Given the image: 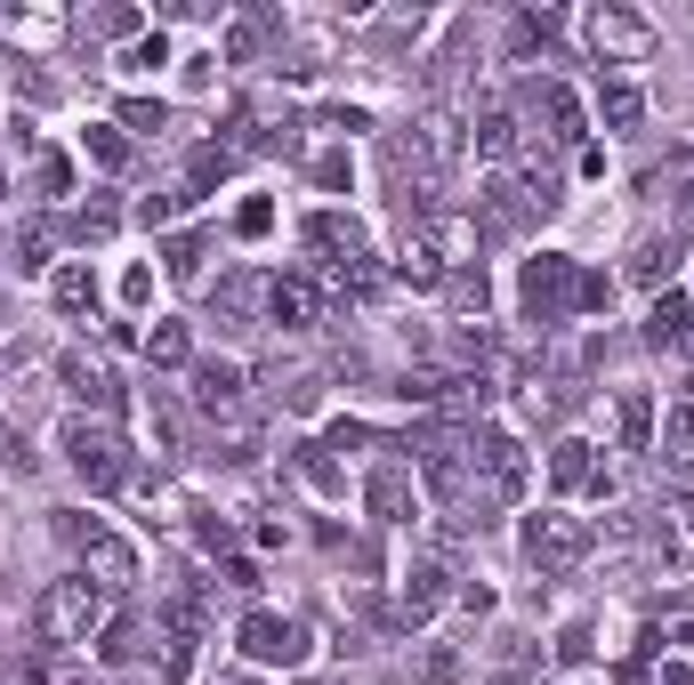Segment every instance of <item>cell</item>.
I'll use <instances>...</instances> for the list:
<instances>
[{"label":"cell","mask_w":694,"mask_h":685,"mask_svg":"<svg viewBox=\"0 0 694 685\" xmlns=\"http://www.w3.org/2000/svg\"><path fill=\"white\" fill-rule=\"evenodd\" d=\"M106 621H113V597L89 573H65L33 597V646H89Z\"/></svg>","instance_id":"obj_1"},{"label":"cell","mask_w":694,"mask_h":685,"mask_svg":"<svg viewBox=\"0 0 694 685\" xmlns=\"http://www.w3.org/2000/svg\"><path fill=\"white\" fill-rule=\"evenodd\" d=\"M460 145H468V121L453 106H428L420 121H404V130H396V170L404 178H444L460 161Z\"/></svg>","instance_id":"obj_2"},{"label":"cell","mask_w":694,"mask_h":685,"mask_svg":"<svg viewBox=\"0 0 694 685\" xmlns=\"http://www.w3.org/2000/svg\"><path fill=\"white\" fill-rule=\"evenodd\" d=\"M57 452H65V468L81 476L89 492H113V484H130V452H121V435L113 428H97V420H57Z\"/></svg>","instance_id":"obj_3"},{"label":"cell","mask_w":694,"mask_h":685,"mask_svg":"<svg viewBox=\"0 0 694 685\" xmlns=\"http://www.w3.org/2000/svg\"><path fill=\"white\" fill-rule=\"evenodd\" d=\"M468 460H477V484L493 508H517L534 492V460H525V444L508 428H468Z\"/></svg>","instance_id":"obj_4"},{"label":"cell","mask_w":694,"mask_h":685,"mask_svg":"<svg viewBox=\"0 0 694 685\" xmlns=\"http://www.w3.org/2000/svg\"><path fill=\"white\" fill-rule=\"evenodd\" d=\"M582 40H589V57H598V65H646V57H655V16L606 0V9L582 16Z\"/></svg>","instance_id":"obj_5"},{"label":"cell","mask_w":694,"mask_h":685,"mask_svg":"<svg viewBox=\"0 0 694 685\" xmlns=\"http://www.w3.org/2000/svg\"><path fill=\"white\" fill-rule=\"evenodd\" d=\"M574 275L582 266L565 259V251H534L517 266V307H525V323H558V315H574Z\"/></svg>","instance_id":"obj_6"},{"label":"cell","mask_w":694,"mask_h":685,"mask_svg":"<svg viewBox=\"0 0 694 685\" xmlns=\"http://www.w3.org/2000/svg\"><path fill=\"white\" fill-rule=\"evenodd\" d=\"M589 516H574V508H541V516H525V556H534L541 573H574L582 556H589Z\"/></svg>","instance_id":"obj_7"},{"label":"cell","mask_w":694,"mask_h":685,"mask_svg":"<svg viewBox=\"0 0 694 685\" xmlns=\"http://www.w3.org/2000/svg\"><path fill=\"white\" fill-rule=\"evenodd\" d=\"M517 121H549L541 145H589V106L565 89V81H549V73L517 89Z\"/></svg>","instance_id":"obj_8"},{"label":"cell","mask_w":694,"mask_h":685,"mask_svg":"<svg viewBox=\"0 0 694 685\" xmlns=\"http://www.w3.org/2000/svg\"><path fill=\"white\" fill-rule=\"evenodd\" d=\"M242 653L259 661V670H299V661H308V621H291V613H242Z\"/></svg>","instance_id":"obj_9"},{"label":"cell","mask_w":694,"mask_h":685,"mask_svg":"<svg viewBox=\"0 0 694 685\" xmlns=\"http://www.w3.org/2000/svg\"><path fill=\"white\" fill-rule=\"evenodd\" d=\"M73 556H81V573H89L106 597L146 580V556H137V541H130V532H113V525H89V541H81Z\"/></svg>","instance_id":"obj_10"},{"label":"cell","mask_w":694,"mask_h":685,"mask_svg":"<svg viewBox=\"0 0 694 685\" xmlns=\"http://www.w3.org/2000/svg\"><path fill=\"white\" fill-rule=\"evenodd\" d=\"M363 508H372V525H387V532L420 525V476H412V460H380L372 476H363Z\"/></svg>","instance_id":"obj_11"},{"label":"cell","mask_w":694,"mask_h":685,"mask_svg":"<svg viewBox=\"0 0 694 685\" xmlns=\"http://www.w3.org/2000/svg\"><path fill=\"white\" fill-rule=\"evenodd\" d=\"M436 605H453V573L444 565H412L404 573V589H396V605H387V629H428V621H436Z\"/></svg>","instance_id":"obj_12"},{"label":"cell","mask_w":694,"mask_h":685,"mask_svg":"<svg viewBox=\"0 0 694 685\" xmlns=\"http://www.w3.org/2000/svg\"><path fill=\"white\" fill-rule=\"evenodd\" d=\"M187 380H194L187 396H194L202 420H218V411H242V396H251V371H242L235 356H194Z\"/></svg>","instance_id":"obj_13"},{"label":"cell","mask_w":694,"mask_h":685,"mask_svg":"<svg viewBox=\"0 0 694 685\" xmlns=\"http://www.w3.org/2000/svg\"><path fill=\"white\" fill-rule=\"evenodd\" d=\"M549 484H558V492H589V501H606V492H614V476L598 468V444H582V435H558V444H549Z\"/></svg>","instance_id":"obj_14"},{"label":"cell","mask_w":694,"mask_h":685,"mask_svg":"<svg viewBox=\"0 0 694 685\" xmlns=\"http://www.w3.org/2000/svg\"><path fill=\"white\" fill-rule=\"evenodd\" d=\"M154 646H161V621H137V613H113L106 629H97V661H106V670L154 661Z\"/></svg>","instance_id":"obj_15"},{"label":"cell","mask_w":694,"mask_h":685,"mask_svg":"<svg viewBox=\"0 0 694 685\" xmlns=\"http://www.w3.org/2000/svg\"><path fill=\"white\" fill-rule=\"evenodd\" d=\"M267 323H275V331H315V323H323V290H315L308 275H275Z\"/></svg>","instance_id":"obj_16"},{"label":"cell","mask_w":694,"mask_h":685,"mask_svg":"<svg viewBox=\"0 0 694 685\" xmlns=\"http://www.w3.org/2000/svg\"><path fill=\"white\" fill-rule=\"evenodd\" d=\"M299 235H308V251H323V266L332 259H363V218L356 211H315Z\"/></svg>","instance_id":"obj_17"},{"label":"cell","mask_w":694,"mask_h":685,"mask_svg":"<svg viewBox=\"0 0 694 685\" xmlns=\"http://www.w3.org/2000/svg\"><path fill=\"white\" fill-rule=\"evenodd\" d=\"M655 428H662L655 396H646V387H622L614 396V444L622 452H655Z\"/></svg>","instance_id":"obj_18"},{"label":"cell","mask_w":694,"mask_h":685,"mask_svg":"<svg viewBox=\"0 0 694 685\" xmlns=\"http://www.w3.org/2000/svg\"><path fill=\"white\" fill-rule=\"evenodd\" d=\"M57 380H65L73 404H113V371H106V356H89V347H65Z\"/></svg>","instance_id":"obj_19"},{"label":"cell","mask_w":694,"mask_h":685,"mask_svg":"<svg viewBox=\"0 0 694 685\" xmlns=\"http://www.w3.org/2000/svg\"><path fill=\"white\" fill-rule=\"evenodd\" d=\"M622 275L646 283V290H662L670 275H679V242H670L662 226H655V235H638V242H630V259H622Z\"/></svg>","instance_id":"obj_20"},{"label":"cell","mask_w":694,"mask_h":685,"mask_svg":"<svg viewBox=\"0 0 694 685\" xmlns=\"http://www.w3.org/2000/svg\"><path fill=\"white\" fill-rule=\"evenodd\" d=\"M468 137H477L484 161H517V154H525V121L508 113V106H484L477 121H468Z\"/></svg>","instance_id":"obj_21"},{"label":"cell","mask_w":694,"mask_h":685,"mask_svg":"<svg viewBox=\"0 0 694 685\" xmlns=\"http://www.w3.org/2000/svg\"><path fill=\"white\" fill-rule=\"evenodd\" d=\"M646 339H655V347H694V299H686V290H655V307H646Z\"/></svg>","instance_id":"obj_22"},{"label":"cell","mask_w":694,"mask_h":685,"mask_svg":"<svg viewBox=\"0 0 694 685\" xmlns=\"http://www.w3.org/2000/svg\"><path fill=\"white\" fill-rule=\"evenodd\" d=\"M211 444H218V460L251 468L259 452H267V435H259V420H251V411H218V420H211Z\"/></svg>","instance_id":"obj_23"},{"label":"cell","mask_w":694,"mask_h":685,"mask_svg":"<svg viewBox=\"0 0 694 685\" xmlns=\"http://www.w3.org/2000/svg\"><path fill=\"white\" fill-rule=\"evenodd\" d=\"M589 113H598L606 121V130H638V121H646V89H638V81H598V97H589Z\"/></svg>","instance_id":"obj_24"},{"label":"cell","mask_w":694,"mask_h":685,"mask_svg":"<svg viewBox=\"0 0 694 685\" xmlns=\"http://www.w3.org/2000/svg\"><path fill=\"white\" fill-rule=\"evenodd\" d=\"M0 40H9V49H57V40H65V16L57 9H9L0 16Z\"/></svg>","instance_id":"obj_25"},{"label":"cell","mask_w":694,"mask_h":685,"mask_svg":"<svg viewBox=\"0 0 694 685\" xmlns=\"http://www.w3.org/2000/svg\"><path fill=\"white\" fill-rule=\"evenodd\" d=\"M267 290H275L267 275H251V266H235V275L218 283V290H211V307H218V315H267Z\"/></svg>","instance_id":"obj_26"},{"label":"cell","mask_w":694,"mask_h":685,"mask_svg":"<svg viewBox=\"0 0 694 685\" xmlns=\"http://www.w3.org/2000/svg\"><path fill=\"white\" fill-rule=\"evenodd\" d=\"M146 363H154V371H194V339H187V323L154 315V331H146Z\"/></svg>","instance_id":"obj_27"},{"label":"cell","mask_w":694,"mask_h":685,"mask_svg":"<svg viewBox=\"0 0 694 685\" xmlns=\"http://www.w3.org/2000/svg\"><path fill=\"white\" fill-rule=\"evenodd\" d=\"M49 299H57V315H89V307H97V275H89V266H49Z\"/></svg>","instance_id":"obj_28"},{"label":"cell","mask_w":694,"mask_h":685,"mask_svg":"<svg viewBox=\"0 0 694 685\" xmlns=\"http://www.w3.org/2000/svg\"><path fill=\"white\" fill-rule=\"evenodd\" d=\"M444 299H453V323H484V299H493L484 266H453V275H444Z\"/></svg>","instance_id":"obj_29"},{"label":"cell","mask_w":694,"mask_h":685,"mask_svg":"<svg viewBox=\"0 0 694 685\" xmlns=\"http://www.w3.org/2000/svg\"><path fill=\"white\" fill-rule=\"evenodd\" d=\"M655 452H662V468L694 476V404H679V411H670V420L655 428Z\"/></svg>","instance_id":"obj_30"},{"label":"cell","mask_w":694,"mask_h":685,"mask_svg":"<svg viewBox=\"0 0 694 685\" xmlns=\"http://www.w3.org/2000/svg\"><path fill=\"white\" fill-rule=\"evenodd\" d=\"M146 428H154L161 452H187V404H178L170 387H154V396H146Z\"/></svg>","instance_id":"obj_31"},{"label":"cell","mask_w":694,"mask_h":685,"mask_svg":"<svg viewBox=\"0 0 694 685\" xmlns=\"http://www.w3.org/2000/svg\"><path fill=\"white\" fill-rule=\"evenodd\" d=\"M444 275H453V266L428 251V242H404V251H396V283L404 290H444Z\"/></svg>","instance_id":"obj_32"},{"label":"cell","mask_w":694,"mask_h":685,"mask_svg":"<svg viewBox=\"0 0 694 685\" xmlns=\"http://www.w3.org/2000/svg\"><path fill=\"white\" fill-rule=\"evenodd\" d=\"M655 541H662V556H694V492H679V501L655 516Z\"/></svg>","instance_id":"obj_33"},{"label":"cell","mask_w":694,"mask_h":685,"mask_svg":"<svg viewBox=\"0 0 694 685\" xmlns=\"http://www.w3.org/2000/svg\"><path fill=\"white\" fill-rule=\"evenodd\" d=\"M291 468L308 476V492H323V501H339V492H347V476H339V460H332L323 444H299V452H291Z\"/></svg>","instance_id":"obj_34"},{"label":"cell","mask_w":694,"mask_h":685,"mask_svg":"<svg viewBox=\"0 0 694 685\" xmlns=\"http://www.w3.org/2000/svg\"><path fill=\"white\" fill-rule=\"evenodd\" d=\"M113 130L154 137V130H170V106H161V97H121V106H113Z\"/></svg>","instance_id":"obj_35"},{"label":"cell","mask_w":694,"mask_h":685,"mask_svg":"<svg viewBox=\"0 0 694 685\" xmlns=\"http://www.w3.org/2000/svg\"><path fill=\"white\" fill-rule=\"evenodd\" d=\"M81 154H89L97 170H130V137H121L113 121H97V130H81Z\"/></svg>","instance_id":"obj_36"},{"label":"cell","mask_w":694,"mask_h":685,"mask_svg":"<svg viewBox=\"0 0 694 685\" xmlns=\"http://www.w3.org/2000/svg\"><path fill=\"white\" fill-rule=\"evenodd\" d=\"M33 194L40 202H65L73 194V161L65 154H33Z\"/></svg>","instance_id":"obj_37"},{"label":"cell","mask_w":694,"mask_h":685,"mask_svg":"<svg viewBox=\"0 0 694 685\" xmlns=\"http://www.w3.org/2000/svg\"><path fill=\"white\" fill-rule=\"evenodd\" d=\"M161 65H170V33H137L121 49V73H161Z\"/></svg>","instance_id":"obj_38"},{"label":"cell","mask_w":694,"mask_h":685,"mask_svg":"<svg viewBox=\"0 0 694 685\" xmlns=\"http://www.w3.org/2000/svg\"><path fill=\"white\" fill-rule=\"evenodd\" d=\"M235 161H242V154H227V145H218V137H211V145H194V161H187V178H194V194H202V185H218V178H227V170H235Z\"/></svg>","instance_id":"obj_39"},{"label":"cell","mask_w":694,"mask_h":685,"mask_svg":"<svg viewBox=\"0 0 694 685\" xmlns=\"http://www.w3.org/2000/svg\"><path fill=\"white\" fill-rule=\"evenodd\" d=\"M113 226H121V211H113V202H81V211H73V226H65V235H73V242H106V235H113Z\"/></svg>","instance_id":"obj_40"},{"label":"cell","mask_w":694,"mask_h":685,"mask_svg":"<svg viewBox=\"0 0 694 685\" xmlns=\"http://www.w3.org/2000/svg\"><path fill=\"white\" fill-rule=\"evenodd\" d=\"M187 202H194V185H178V194H146V202H137V226H170Z\"/></svg>","instance_id":"obj_41"},{"label":"cell","mask_w":694,"mask_h":685,"mask_svg":"<svg viewBox=\"0 0 694 685\" xmlns=\"http://www.w3.org/2000/svg\"><path fill=\"white\" fill-rule=\"evenodd\" d=\"M315 121H323L332 137H363V130H372V106H323Z\"/></svg>","instance_id":"obj_42"},{"label":"cell","mask_w":694,"mask_h":685,"mask_svg":"<svg viewBox=\"0 0 694 685\" xmlns=\"http://www.w3.org/2000/svg\"><path fill=\"white\" fill-rule=\"evenodd\" d=\"M589 307H614V275H574V315Z\"/></svg>","instance_id":"obj_43"},{"label":"cell","mask_w":694,"mask_h":685,"mask_svg":"<svg viewBox=\"0 0 694 685\" xmlns=\"http://www.w3.org/2000/svg\"><path fill=\"white\" fill-rule=\"evenodd\" d=\"M235 235H242V242L275 235V202H242V211H235Z\"/></svg>","instance_id":"obj_44"},{"label":"cell","mask_w":694,"mask_h":685,"mask_svg":"<svg viewBox=\"0 0 694 685\" xmlns=\"http://www.w3.org/2000/svg\"><path fill=\"white\" fill-rule=\"evenodd\" d=\"M161 266H170L178 283H187V275H202V235H178V242H170V259H161Z\"/></svg>","instance_id":"obj_45"},{"label":"cell","mask_w":694,"mask_h":685,"mask_svg":"<svg viewBox=\"0 0 694 685\" xmlns=\"http://www.w3.org/2000/svg\"><path fill=\"white\" fill-rule=\"evenodd\" d=\"M89 33H106V40H137V9H97V16H89Z\"/></svg>","instance_id":"obj_46"},{"label":"cell","mask_w":694,"mask_h":685,"mask_svg":"<svg viewBox=\"0 0 694 685\" xmlns=\"http://www.w3.org/2000/svg\"><path fill=\"white\" fill-rule=\"evenodd\" d=\"M686 185H694V154H670L655 170V194H686Z\"/></svg>","instance_id":"obj_47"},{"label":"cell","mask_w":694,"mask_h":685,"mask_svg":"<svg viewBox=\"0 0 694 685\" xmlns=\"http://www.w3.org/2000/svg\"><path fill=\"white\" fill-rule=\"evenodd\" d=\"M670 242H679V251L694 242V185H686V194H670Z\"/></svg>","instance_id":"obj_48"},{"label":"cell","mask_w":694,"mask_h":685,"mask_svg":"<svg viewBox=\"0 0 694 685\" xmlns=\"http://www.w3.org/2000/svg\"><path fill=\"white\" fill-rule=\"evenodd\" d=\"M16 266H25V275H49V235H25V242H16Z\"/></svg>","instance_id":"obj_49"},{"label":"cell","mask_w":694,"mask_h":685,"mask_svg":"<svg viewBox=\"0 0 694 685\" xmlns=\"http://www.w3.org/2000/svg\"><path fill=\"white\" fill-rule=\"evenodd\" d=\"M218 580H227V589H242V597H251V589H259V565H251V556H227V565H218Z\"/></svg>","instance_id":"obj_50"},{"label":"cell","mask_w":694,"mask_h":685,"mask_svg":"<svg viewBox=\"0 0 694 685\" xmlns=\"http://www.w3.org/2000/svg\"><path fill=\"white\" fill-rule=\"evenodd\" d=\"M121 299L146 307V299H154V266H130V275H121Z\"/></svg>","instance_id":"obj_51"},{"label":"cell","mask_w":694,"mask_h":685,"mask_svg":"<svg viewBox=\"0 0 694 685\" xmlns=\"http://www.w3.org/2000/svg\"><path fill=\"white\" fill-rule=\"evenodd\" d=\"M453 605H460V613H493V589H484V580H460Z\"/></svg>","instance_id":"obj_52"},{"label":"cell","mask_w":694,"mask_h":685,"mask_svg":"<svg viewBox=\"0 0 694 685\" xmlns=\"http://www.w3.org/2000/svg\"><path fill=\"white\" fill-rule=\"evenodd\" d=\"M315 185H347V154H323L315 161Z\"/></svg>","instance_id":"obj_53"},{"label":"cell","mask_w":694,"mask_h":685,"mask_svg":"<svg viewBox=\"0 0 694 685\" xmlns=\"http://www.w3.org/2000/svg\"><path fill=\"white\" fill-rule=\"evenodd\" d=\"M662 685H694V670H662Z\"/></svg>","instance_id":"obj_54"},{"label":"cell","mask_w":694,"mask_h":685,"mask_svg":"<svg viewBox=\"0 0 694 685\" xmlns=\"http://www.w3.org/2000/svg\"><path fill=\"white\" fill-rule=\"evenodd\" d=\"M218 685H259V677H218Z\"/></svg>","instance_id":"obj_55"},{"label":"cell","mask_w":694,"mask_h":685,"mask_svg":"<svg viewBox=\"0 0 694 685\" xmlns=\"http://www.w3.org/2000/svg\"><path fill=\"white\" fill-rule=\"evenodd\" d=\"M65 685H106V677H65Z\"/></svg>","instance_id":"obj_56"},{"label":"cell","mask_w":694,"mask_h":685,"mask_svg":"<svg viewBox=\"0 0 694 685\" xmlns=\"http://www.w3.org/2000/svg\"><path fill=\"white\" fill-rule=\"evenodd\" d=\"M493 685H525V677H493Z\"/></svg>","instance_id":"obj_57"},{"label":"cell","mask_w":694,"mask_h":685,"mask_svg":"<svg viewBox=\"0 0 694 685\" xmlns=\"http://www.w3.org/2000/svg\"><path fill=\"white\" fill-rule=\"evenodd\" d=\"M0 685H9V677H0Z\"/></svg>","instance_id":"obj_58"}]
</instances>
